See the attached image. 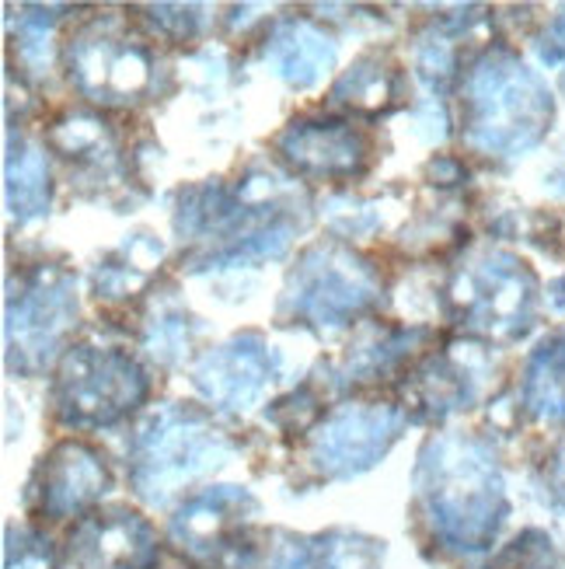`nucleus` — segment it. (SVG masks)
I'll use <instances>...</instances> for the list:
<instances>
[{"label": "nucleus", "instance_id": "nucleus-1", "mask_svg": "<svg viewBox=\"0 0 565 569\" xmlns=\"http://www.w3.org/2000/svg\"><path fill=\"white\" fill-rule=\"evenodd\" d=\"M415 489L440 541L461 552L493 546L506 521V492L496 458L464 437H436L415 468Z\"/></svg>", "mask_w": 565, "mask_h": 569}, {"label": "nucleus", "instance_id": "nucleus-2", "mask_svg": "<svg viewBox=\"0 0 565 569\" xmlns=\"http://www.w3.org/2000/svg\"><path fill=\"white\" fill-rule=\"evenodd\" d=\"M464 106H468V143L496 158H517L537 147L555 116L545 81L509 49H493L472 67Z\"/></svg>", "mask_w": 565, "mask_h": 569}, {"label": "nucleus", "instance_id": "nucleus-3", "mask_svg": "<svg viewBox=\"0 0 565 569\" xmlns=\"http://www.w3.org/2000/svg\"><path fill=\"white\" fill-rule=\"evenodd\" d=\"M231 455V440L203 412L158 409L133 443V489L147 503H164L189 482L210 476Z\"/></svg>", "mask_w": 565, "mask_h": 569}, {"label": "nucleus", "instance_id": "nucleus-4", "mask_svg": "<svg viewBox=\"0 0 565 569\" xmlns=\"http://www.w3.org/2000/svg\"><path fill=\"white\" fill-rule=\"evenodd\" d=\"M57 412L70 427H109L147 399V375L119 350L78 346L60 363Z\"/></svg>", "mask_w": 565, "mask_h": 569}, {"label": "nucleus", "instance_id": "nucleus-5", "mask_svg": "<svg viewBox=\"0 0 565 569\" xmlns=\"http://www.w3.org/2000/svg\"><path fill=\"white\" fill-rule=\"evenodd\" d=\"M78 318L73 280L57 266H39L8 297V363L36 375L57 353V346Z\"/></svg>", "mask_w": 565, "mask_h": 569}, {"label": "nucleus", "instance_id": "nucleus-6", "mask_svg": "<svg viewBox=\"0 0 565 569\" xmlns=\"http://www.w3.org/2000/svg\"><path fill=\"white\" fill-rule=\"evenodd\" d=\"M451 301L472 329L513 339L531 326L534 277L517 256L493 252L454 280Z\"/></svg>", "mask_w": 565, "mask_h": 569}, {"label": "nucleus", "instance_id": "nucleus-7", "mask_svg": "<svg viewBox=\"0 0 565 569\" xmlns=\"http://www.w3.org/2000/svg\"><path fill=\"white\" fill-rule=\"evenodd\" d=\"M377 280L342 249H311L290 280L286 305L314 326H342L377 301Z\"/></svg>", "mask_w": 565, "mask_h": 569}, {"label": "nucleus", "instance_id": "nucleus-8", "mask_svg": "<svg viewBox=\"0 0 565 569\" xmlns=\"http://www.w3.org/2000/svg\"><path fill=\"white\" fill-rule=\"evenodd\" d=\"M405 416L395 406H342L307 440V458L332 479L374 468L398 440Z\"/></svg>", "mask_w": 565, "mask_h": 569}, {"label": "nucleus", "instance_id": "nucleus-9", "mask_svg": "<svg viewBox=\"0 0 565 569\" xmlns=\"http://www.w3.org/2000/svg\"><path fill=\"white\" fill-rule=\"evenodd\" d=\"M70 78L98 102H127L151 78V57L112 29H88L70 46Z\"/></svg>", "mask_w": 565, "mask_h": 569}, {"label": "nucleus", "instance_id": "nucleus-10", "mask_svg": "<svg viewBox=\"0 0 565 569\" xmlns=\"http://www.w3.org/2000/svg\"><path fill=\"white\" fill-rule=\"evenodd\" d=\"M276 378V357L259 336H238L192 367V381L220 409H249Z\"/></svg>", "mask_w": 565, "mask_h": 569}, {"label": "nucleus", "instance_id": "nucleus-11", "mask_svg": "<svg viewBox=\"0 0 565 569\" xmlns=\"http://www.w3.org/2000/svg\"><path fill=\"white\" fill-rule=\"evenodd\" d=\"M154 535L130 510L94 513L70 535L60 569H151Z\"/></svg>", "mask_w": 565, "mask_h": 569}, {"label": "nucleus", "instance_id": "nucleus-12", "mask_svg": "<svg viewBox=\"0 0 565 569\" xmlns=\"http://www.w3.org/2000/svg\"><path fill=\"white\" fill-rule=\"evenodd\" d=\"M290 168L304 176H353L366 161V137L339 119H307L293 122L276 140Z\"/></svg>", "mask_w": 565, "mask_h": 569}, {"label": "nucleus", "instance_id": "nucleus-13", "mask_svg": "<svg viewBox=\"0 0 565 569\" xmlns=\"http://www.w3.org/2000/svg\"><path fill=\"white\" fill-rule=\"evenodd\" d=\"M105 489H109V468L102 455L91 451L88 443L63 440L42 461L39 497H42V510L53 521L88 510Z\"/></svg>", "mask_w": 565, "mask_h": 569}, {"label": "nucleus", "instance_id": "nucleus-14", "mask_svg": "<svg viewBox=\"0 0 565 569\" xmlns=\"http://www.w3.org/2000/svg\"><path fill=\"white\" fill-rule=\"evenodd\" d=\"M255 510L252 497L238 486L206 489L182 507V513L171 521V538L192 556H220L228 552V541L244 525V517Z\"/></svg>", "mask_w": 565, "mask_h": 569}, {"label": "nucleus", "instance_id": "nucleus-15", "mask_svg": "<svg viewBox=\"0 0 565 569\" xmlns=\"http://www.w3.org/2000/svg\"><path fill=\"white\" fill-rule=\"evenodd\" d=\"M273 70L293 88H311L335 63V42L307 21H286L265 46Z\"/></svg>", "mask_w": 565, "mask_h": 569}, {"label": "nucleus", "instance_id": "nucleus-16", "mask_svg": "<svg viewBox=\"0 0 565 569\" xmlns=\"http://www.w3.org/2000/svg\"><path fill=\"white\" fill-rule=\"evenodd\" d=\"M269 569H381V552L374 541L353 535L301 538L290 541Z\"/></svg>", "mask_w": 565, "mask_h": 569}, {"label": "nucleus", "instance_id": "nucleus-17", "mask_svg": "<svg viewBox=\"0 0 565 569\" xmlns=\"http://www.w3.org/2000/svg\"><path fill=\"white\" fill-rule=\"evenodd\" d=\"M4 179H8V207L21 224L49 210V168H46V154L36 143L11 140Z\"/></svg>", "mask_w": 565, "mask_h": 569}, {"label": "nucleus", "instance_id": "nucleus-18", "mask_svg": "<svg viewBox=\"0 0 565 569\" xmlns=\"http://www.w3.org/2000/svg\"><path fill=\"white\" fill-rule=\"evenodd\" d=\"M524 402L545 423H565V332L531 357Z\"/></svg>", "mask_w": 565, "mask_h": 569}, {"label": "nucleus", "instance_id": "nucleus-19", "mask_svg": "<svg viewBox=\"0 0 565 569\" xmlns=\"http://www.w3.org/2000/svg\"><path fill=\"white\" fill-rule=\"evenodd\" d=\"M158 262H161V241H154L151 234H140V238L127 241L109 262L98 266V273H94L98 297L133 293L137 287L147 283V277L154 273Z\"/></svg>", "mask_w": 565, "mask_h": 569}, {"label": "nucleus", "instance_id": "nucleus-20", "mask_svg": "<svg viewBox=\"0 0 565 569\" xmlns=\"http://www.w3.org/2000/svg\"><path fill=\"white\" fill-rule=\"evenodd\" d=\"M472 370L464 367L457 357H444V360H433L423 375H420V399L423 406H430V412H447L457 402H464L472 395Z\"/></svg>", "mask_w": 565, "mask_h": 569}, {"label": "nucleus", "instance_id": "nucleus-21", "mask_svg": "<svg viewBox=\"0 0 565 569\" xmlns=\"http://www.w3.org/2000/svg\"><path fill=\"white\" fill-rule=\"evenodd\" d=\"M335 102H350V106H366V109H374L381 106L384 98H387V78H384V70L374 67V63H360L353 67L346 78H342L332 91Z\"/></svg>", "mask_w": 565, "mask_h": 569}, {"label": "nucleus", "instance_id": "nucleus-22", "mask_svg": "<svg viewBox=\"0 0 565 569\" xmlns=\"http://www.w3.org/2000/svg\"><path fill=\"white\" fill-rule=\"evenodd\" d=\"M49 36H53V11L29 8L18 24V57L32 70H42L49 63Z\"/></svg>", "mask_w": 565, "mask_h": 569}, {"label": "nucleus", "instance_id": "nucleus-23", "mask_svg": "<svg viewBox=\"0 0 565 569\" xmlns=\"http://www.w3.org/2000/svg\"><path fill=\"white\" fill-rule=\"evenodd\" d=\"M496 569H555V549L552 538L542 531L521 535L513 546L500 556Z\"/></svg>", "mask_w": 565, "mask_h": 569}, {"label": "nucleus", "instance_id": "nucleus-24", "mask_svg": "<svg viewBox=\"0 0 565 569\" xmlns=\"http://www.w3.org/2000/svg\"><path fill=\"white\" fill-rule=\"evenodd\" d=\"M4 569H49V549L42 538L8 531V549H4Z\"/></svg>", "mask_w": 565, "mask_h": 569}, {"label": "nucleus", "instance_id": "nucleus-25", "mask_svg": "<svg viewBox=\"0 0 565 569\" xmlns=\"http://www.w3.org/2000/svg\"><path fill=\"white\" fill-rule=\"evenodd\" d=\"M451 67H454V53H451V46L444 39L423 46V53H420V73H423L430 84H436V88L444 84L451 78Z\"/></svg>", "mask_w": 565, "mask_h": 569}, {"label": "nucleus", "instance_id": "nucleus-26", "mask_svg": "<svg viewBox=\"0 0 565 569\" xmlns=\"http://www.w3.org/2000/svg\"><path fill=\"white\" fill-rule=\"evenodd\" d=\"M189 318H164L161 321V336H147V346H151L154 353H161L164 360L168 357H175L182 346L189 342V326H185Z\"/></svg>", "mask_w": 565, "mask_h": 569}, {"label": "nucleus", "instance_id": "nucleus-27", "mask_svg": "<svg viewBox=\"0 0 565 569\" xmlns=\"http://www.w3.org/2000/svg\"><path fill=\"white\" fill-rule=\"evenodd\" d=\"M537 53H542L545 63H562L565 60V8L552 18V24L537 39Z\"/></svg>", "mask_w": 565, "mask_h": 569}, {"label": "nucleus", "instance_id": "nucleus-28", "mask_svg": "<svg viewBox=\"0 0 565 569\" xmlns=\"http://www.w3.org/2000/svg\"><path fill=\"white\" fill-rule=\"evenodd\" d=\"M154 24H161V29H171V24H175V36H185V32H192L195 14H192V8H154Z\"/></svg>", "mask_w": 565, "mask_h": 569}, {"label": "nucleus", "instance_id": "nucleus-29", "mask_svg": "<svg viewBox=\"0 0 565 569\" xmlns=\"http://www.w3.org/2000/svg\"><path fill=\"white\" fill-rule=\"evenodd\" d=\"M552 497H555V503L565 510V448L558 451V458H555V465H552Z\"/></svg>", "mask_w": 565, "mask_h": 569}, {"label": "nucleus", "instance_id": "nucleus-30", "mask_svg": "<svg viewBox=\"0 0 565 569\" xmlns=\"http://www.w3.org/2000/svg\"><path fill=\"white\" fill-rule=\"evenodd\" d=\"M562 88H565V81H562Z\"/></svg>", "mask_w": 565, "mask_h": 569}]
</instances>
